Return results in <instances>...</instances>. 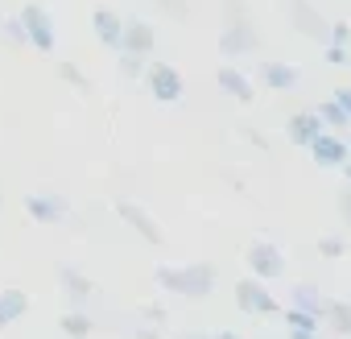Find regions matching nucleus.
<instances>
[{"label": "nucleus", "mask_w": 351, "mask_h": 339, "mask_svg": "<svg viewBox=\"0 0 351 339\" xmlns=\"http://www.w3.org/2000/svg\"><path fill=\"white\" fill-rule=\"evenodd\" d=\"M157 285L165 294H182V298H207L215 290V265L207 261H191V265H161L157 269Z\"/></svg>", "instance_id": "nucleus-1"}, {"label": "nucleus", "mask_w": 351, "mask_h": 339, "mask_svg": "<svg viewBox=\"0 0 351 339\" xmlns=\"http://www.w3.org/2000/svg\"><path fill=\"white\" fill-rule=\"evenodd\" d=\"M17 17H21L25 42H29L34 50L50 54V50H54V42H58V34H54V17L46 13V5H38V0H29V5H25V9H21Z\"/></svg>", "instance_id": "nucleus-2"}, {"label": "nucleus", "mask_w": 351, "mask_h": 339, "mask_svg": "<svg viewBox=\"0 0 351 339\" xmlns=\"http://www.w3.org/2000/svg\"><path fill=\"white\" fill-rule=\"evenodd\" d=\"M256 50H261V34H256L252 17L223 21V34H219V54L223 58H244V54H256Z\"/></svg>", "instance_id": "nucleus-3"}, {"label": "nucleus", "mask_w": 351, "mask_h": 339, "mask_svg": "<svg viewBox=\"0 0 351 339\" xmlns=\"http://www.w3.org/2000/svg\"><path fill=\"white\" fill-rule=\"evenodd\" d=\"M285 17H289V25L298 30V34H306L310 42H330V17H322L310 0H285Z\"/></svg>", "instance_id": "nucleus-4"}, {"label": "nucleus", "mask_w": 351, "mask_h": 339, "mask_svg": "<svg viewBox=\"0 0 351 339\" xmlns=\"http://www.w3.org/2000/svg\"><path fill=\"white\" fill-rule=\"evenodd\" d=\"M145 79H149V95L157 104H178L186 95V83H182L178 67H169V62H149Z\"/></svg>", "instance_id": "nucleus-5"}, {"label": "nucleus", "mask_w": 351, "mask_h": 339, "mask_svg": "<svg viewBox=\"0 0 351 339\" xmlns=\"http://www.w3.org/2000/svg\"><path fill=\"white\" fill-rule=\"evenodd\" d=\"M236 306H240L244 314H277V310H281L277 298L269 294V281H261V277L236 281Z\"/></svg>", "instance_id": "nucleus-6"}, {"label": "nucleus", "mask_w": 351, "mask_h": 339, "mask_svg": "<svg viewBox=\"0 0 351 339\" xmlns=\"http://www.w3.org/2000/svg\"><path fill=\"white\" fill-rule=\"evenodd\" d=\"M310 157H314V165H322V170H343L347 161H351V153H347V137L343 132H318L314 141H310Z\"/></svg>", "instance_id": "nucleus-7"}, {"label": "nucleus", "mask_w": 351, "mask_h": 339, "mask_svg": "<svg viewBox=\"0 0 351 339\" xmlns=\"http://www.w3.org/2000/svg\"><path fill=\"white\" fill-rule=\"evenodd\" d=\"M244 261H248L252 277H261V281H277V277L285 273V257H281V248H277V244H269V240L248 244Z\"/></svg>", "instance_id": "nucleus-8"}, {"label": "nucleus", "mask_w": 351, "mask_h": 339, "mask_svg": "<svg viewBox=\"0 0 351 339\" xmlns=\"http://www.w3.org/2000/svg\"><path fill=\"white\" fill-rule=\"evenodd\" d=\"M116 215H120V220H124V224L145 240V244H161V240H165V236H161V228H157V220H153L145 207H136L132 199H120V203H116Z\"/></svg>", "instance_id": "nucleus-9"}, {"label": "nucleus", "mask_w": 351, "mask_h": 339, "mask_svg": "<svg viewBox=\"0 0 351 339\" xmlns=\"http://www.w3.org/2000/svg\"><path fill=\"white\" fill-rule=\"evenodd\" d=\"M25 211H29L38 224H50V228L71 215V207H66L62 195H25Z\"/></svg>", "instance_id": "nucleus-10"}, {"label": "nucleus", "mask_w": 351, "mask_h": 339, "mask_svg": "<svg viewBox=\"0 0 351 339\" xmlns=\"http://www.w3.org/2000/svg\"><path fill=\"white\" fill-rule=\"evenodd\" d=\"M153 46H157L153 25L141 21V17H128L124 21V34H120V50H128V54H153Z\"/></svg>", "instance_id": "nucleus-11"}, {"label": "nucleus", "mask_w": 351, "mask_h": 339, "mask_svg": "<svg viewBox=\"0 0 351 339\" xmlns=\"http://www.w3.org/2000/svg\"><path fill=\"white\" fill-rule=\"evenodd\" d=\"M215 83H219V91H223V95H232L236 104H252V100H256L252 79H248L244 71H236L232 62H223V67L215 71Z\"/></svg>", "instance_id": "nucleus-12"}, {"label": "nucleus", "mask_w": 351, "mask_h": 339, "mask_svg": "<svg viewBox=\"0 0 351 339\" xmlns=\"http://www.w3.org/2000/svg\"><path fill=\"white\" fill-rule=\"evenodd\" d=\"M91 30H95V42H99V46L120 50V34H124V17H120V13L95 9V13H91Z\"/></svg>", "instance_id": "nucleus-13"}, {"label": "nucleus", "mask_w": 351, "mask_h": 339, "mask_svg": "<svg viewBox=\"0 0 351 339\" xmlns=\"http://www.w3.org/2000/svg\"><path fill=\"white\" fill-rule=\"evenodd\" d=\"M261 83L269 91H293L302 87V71L293 62H261Z\"/></svg>", "instance_id": "nucleus-14"}, {"label": "nucleus", "mask_w": 351, "mask_h": 339, "mask_svg": "<svg viewBox=\"0 0 351 339\" xmlns=\"http://www.w3.org/2000/svg\"><path fill=\"white\" fill-rule=\"evenodd\" d=\"M318 132H326V124L318 120V112H293V116L285 120V137H289L293 145H302V149H310V141H314Z\"/></svg>", "instance_id": "nucleus-15"}, {"label": "nucleus", "mask_w": 351, "mask_h": 339, "mask_svg": "<svg viewBox=\"0 0 351 339\" xmlns=\"http://www.w3.org/2000/svg\"><path fill=\"white\" fill-rule=\"evenodd\" d=\"M58 281H62V290H66V298H71L75 306H83V302L95 294L91 277H83V273H79V269H71V265H62V269H58Z\"/></svg>", "instance_id": "nucleus-16"}, {"label": "nucleus", "mask_w": 351, "mask_h": 339, "mask_svg": "<svg viewBox=\"0 0 351 339\" xmlns=\"http://www.w3.org/2000/svg\"><path fill=\"white\" fill-rule=\"evenodd\" d=\"M25 310H29V294L25 290H5V294H0V331L13 327Z\"/></svg>", "instance_id": "nucleus-17"}, {"label": "nucleus", "mask_w": 351, "mask_h": 339, "mask_svg": "<svg viewBox=\"0 0 351 339\" xmlns=\"http://www.w3.org/2000/svg\"><path fill=\"white\" fill-rule=\"evenodd\" d=\"M293 306H298V310H306V314H318V318H322V310H326V298H322V290H318V285H310V281H298V285H293Z\"/></svg>", "instance_id": "nucleus-18"}, {"label": "nucleus", "mask_w": 351, "mask_h": 339, "mask_svg": "<svg viewBox=\"0 0 351 339\" xmlns=\"http://www.w3.org/2000/svg\"><path fill=\"white\" fill-rule=\"evenodd\" d=\"M322 318L330 323L335 335H347V339H351V298H343V302H326Z\"/></svg>", "instance_id": "nucleus-19"}, {"label": "nucleus", "mask_w": 351, "mask_h": 339, "mask_svg": "<svg viewBox=\"0 0 351 339\" xmlns=\"http://www.w3.org/2000/svg\"><path fill=\"white\" fill-rule=\"evenodd\" d=\"M314 112H318V120H322V124H326L330 132H343V128H351V116H347V112L339 108V100H322V104H318Z\"/></svg>", "instance_id": "nucleus-20"}, {"label": "nucleus", "mask_w": 351, "mask_h": 339, "mask_svg": "<svg viewBox=\"0 0 351 339\" xmlns=\"http://www.w3.org/2000/svg\"><path fill=\"white\" fill-rule=\"evenodd\" d=\"M58 327H62V335H66V339H87V335H91V318H87L83 310H66Z\"/></svg>", "instance_id": "nucleus-21"}, {"label": "nucleus", "mask_w": 351, "mask_h": 339, "mask_svg": "<svg viewBox=\"0 0 351 339\" xmlns=\"http://www.w3.org/2000/svg\"><path fill=\"white\" fill-rule=\"evenodd\" d=\"M149 71V54H128V50H120V75L124 79H141Z\"/></svg>", "instance_id": "nucleus-22"}, {"label": "nucleus", "mask_w": 351, "mask_h": 339, "mask_svg": "<svg viewBox=\"0 0 351 339\" xmlns=\"http://www.w3.org/2000/svg\"><path fill=\"white\" fill-rule=\"evenodd\" d=\"M0 42H9V46H29V42H25V30H21V17H5V21H0Z\"/></svg>", "instance_id": "nucleus-23"}, {"label": "nucleus", "mask_w": 351, "mask_h": 339, "mask_svg": "<svg viewBox=\"0 0 351 339\" xmlns=\"http://www.w3.org/2000/svg\"><path fill=\"white\" fill-rule=\"evenodd\" d=\"M285 323H289V331H318V314H306L298 306L285 310Z\"/></svg>", "instance_id": "nucleus-24"}, {"label": "nucleus", "mask_w": 351, "mask_h": 339, "mask_svg": "<svg viewBox=\"0 0 351 339\" xmlns=\"http://www.w3.org/2000/svg\"><path fill=\"white\" fill-rule=\"evenodd\" d=\"M58 75H62L66 83H75L79 91H91V79H87V75H83V71H79L75 62H58Z\"/></svg>", "instance_id": "nucleus-25"}, {"label": "nucleus", "mask_w": 351, "mask_h": 339, "mask_svg": "<svg viewBox=\"0 0 351 339\" xmlns=\"http://www.w3.org/2000/svg\"><path fill=\"white\" fill-rule=\"evenodd\" d=\"M153 5H157L161 13H169L173 21H186V17H191V5H186V0H153Z\"/></svg>", "instance_id": "nucleus-26"}, {"label": "nucleus", "mask_w": 351, "mask_h": 339, "mask_svg": "<svg viewBox=\"0 0 351 339\" xmlns=\"http://www.w3.org/2000/svg\"><path fill=\"white\" fill-rule=\"evenodd\" d=\"M318 253H322L326 261H339V257L347 253V244H343L339 236H322V240H318Z\"/></svg>", "instance_id": "nucleus-27"}, {"label": "nucleus", "mask_w": 351, "mask_h": 339, "mask_svg": "<svg viewBox=\"0 0 351 339\" xmlns=\"http://www.w3.org/2000/svg\"><path fill=\"white\" fill-rule=\"evenodd\" d=\"M330 42H335V46H347V42H351V25H347V21H330ZM330 42H326V46H330Z\"/></svg>", "instance_id": "nucleus-28"}, {"label": "nucleus", "mask_w": 351, "mask_h": 339, "mask_svg": "<svg viewBox=\"0 0 351 339\" xmlns=\"http://www.w3.org/2000/svg\"><path fill=\"white\" fill-rule=\"evenodd\" d=\"M322 50H326V62H330V67H347V46H335V42H330V46H322Z\"/></svg>", "instance_id": "nucleus-29"}, {"label": "nucleus", "mask_w": 351, "mask_h": 339, "mask_svg": "<svg viewBox=\"0 0 351 339\" xmlns=\"http://www.w3.org/2000/svg\"><path fill=\"white\" fill-rule=\"evenodd\" d=\"M335 100H339V108L351 116V87H339V91H335Z\"/></svg>", "instance_id": "nucleus-30"}, {"label": "nucleus", "mask_w": 351, "mask_h": 339, "mask_svg": "<svg viewBox=\"0 0 351 339\" xmlns=\"http://www.w3.org/2000/svg\"><path fill=\"white\" fill-rule=\"evenodd\" d=\"M141 314H145V318H149V323H165V310H161V306H145V310H141Z\"/></svg>", "instance_id": "nucleus-31"}, {"label": "nucleus", "mask_w": 351, "mask_h": 339, "mask_svg": "<svg viewBox=\"0 0 351 339\" xmlns=\"http://www.w3.org/2000/svg\"><path fill=\"white\" fill-rule=\"evenodd\" d=\"M132 335H136V339H161L157 331H149V327H141V323H136V331H132Z\"/></svg>", "instance_id": "nucleus-32"}, {"label": "nucleus", "mask_w": 351, "mask_h": 339, "mask_svg": "<svg viewBox=\"0 0 351 339\" xmlns=\"http://www.w3.org/2000/svg\"><path fill=\"white\" fill-rule=\"evenodd\" d=\"M289 339H322L318 331H289Z\"/></svg>", "instance_id": "nucleus-33"}, {"label": "nucleus", "mask_w": 351, "mask_h": 339, "mask_svg": "<svg viewBox=\"0 0 351 339\" xmlns=\"http://www.w3.org/2000/svg\"><path fill=\"white\" fill-rule=\"evenodd\" d=\"M339 211H343V215H347V220H351V191H347V195H343V199H339Z\"/></svg>", "instance_id": "nucleus-34"}, {"label": "nucleus", "mask_w": 351, "mask_h": 339, "mask_svg": "<svg viewBox=\"0 0 351 339\" xmlns=\"http://www.w3.org/2000/svg\"><path fill=\"white\" fill-rule=\"evenodd\" d=\"M343 178H347V191H351V161L343 165Z\"/></svg>", "instance_id": "nucleus-35"}, {"label": "nucleus", "mask_w": 351, "mask_h": 339, "mask_svg": "<svg viewBox=\"0 0 351 339\" xmlns=\"http://www.w3.org/2000/svg\"><path fill=\"white\" fill-rule=\"evenodd\" d=\"M215 339H240V335H236V331H219Z\"/></svg>", "instance_id": "nucleus-36"}, {"label": "nucleus", "mask_w": 351, "mask_h": 339, "mask_svg": "<svg viewBox=\"0 0 351 339\" xmlns=\"http://www.w3.org/2000/svg\"><path fill=\"white\" fill-rule=\"evenodd\" d=\"M182 339H203V335H199V331H191V335H182Z\"/></svg>", "instance_id": "nucleus-37"}, {"label": "nucleus", "mask_w": 351, "mask_h": 339, "mask_svg": "<svg viewBox=\"0 0 351 339\" xmlns=\"http://www.w3.org/2000/svg\"><path fill=\"white\" fill-rule=\"evenodd\" d=\"M347 153H351V132H347Z\"/></svg>", "instance_id": "nucleus-38"}, {"label": "nucleus", "mask_w": 351, "mask_h": 339, "mask_svg": "<svg viewBox=\"0 0 351 339\" xmlns=\"http://www.w3.org/2000/svg\"><path fill=\"white\" fill-rule=\"evenodd\" d=\"M347 294H351V281H347Z\"/></svg>", "instance_id": "nucleus-39"}]
</instances>
